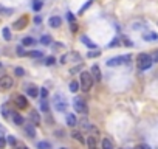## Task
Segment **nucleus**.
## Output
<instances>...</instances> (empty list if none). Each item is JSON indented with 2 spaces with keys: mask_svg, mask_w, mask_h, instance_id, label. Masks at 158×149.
I'll return each mask as SVG.
<instances>
[{
  "mask_svg": "<svg viewBox=\"0 0 158 149\" xmlns=\"http://www.w3.org/2000/svg\"><path fill=\"white\" fill-rule=\"evenodd\" d=\"M137 61H138V69L140 70H147V69H150L152 64H153L152 59H150V56L146 55V53H141V55H138Z\"/></svg>",
  "mask_w": 158,
  "mask_h": 149,
  "instance_id": "obj_1",
  "label": "nucleus"
},
{
  "mask_svg": "<svg viewBox=\"0 0 158 149\" xmlns=\"http://www.w3.org/2000/svg\"><path fill=\"white\" fill-rule=\"evenodd\" d=\"M54 48H64V44H54Z\"/></svg>",
  "mask_w": 158,
  "mask_h": 149,
  "instance_id": "obj_42",
  "label": "nucleus"
},
{
  "mask_svg": "<svg viewBox=\"0 0 158 149\" xmlns=\"http://www.w3.org/2000/svg\"><path fill=\"white\" fill-rule=\"evenodd\" d=\"M150 59H152V62H158V50L153 53V56H150Z\"/></svg>",
  "mask_w": 158,
  "mask_h": 149,
  "instance_id": "obj_40",
  "label": "nucleus"
},
{
  "mask_svg": "<svg viewBox=\"0 0 158 149\" xmlns=\"http://www.w3.org/2000/svg\"><path fill=\"white\" fill-rule=\"evenodd\" d=\"M14 103H16V106L19 107V109H25V107L28 106V101H26V98L23 97V95H17V97L14 98Z\"/></svg>",
  "mask_w": 158,
  "mask_h": 149,
  "instance_id": "obj_8",
  "label": "nucleus"
},
{
  "mask_svg": "<svg viewBox=\"0 0 158 149\" xmlns=\"http://www.w3.org/2000/svg\"><path fill=\"white\" fill-rule=\"evenodd\" d=\"M30 118H31V121H33L34 124H39V123H41V115H39L37 112H31V113H30Z\"/></svg>",
  "mask_w": 158,
  "mask_h": 149,
  "instance_id": "obj_17",
  "label": "nucleus"
},
{
  "mask_svg": "<svg viewBox=\"0 0 158 149\" xmlns=\"http://www.w3.org/2000/svg\"><path fill=\"white\" fill-rule=\"evenodd\" d=\"M41 42H42L44 45H50V44H51V36H42Z\"/></svg>",
  "mask_w": 158,
  "mask_h": 149,
  "instance_id": "obj_26",
  "label": "nucleus"
},
{
  "mask_svg": "<svg viewBox=\"0 0 158 149\" xmlns=\"http://www.w3.org/2000/svg\"><path fill=\"white\" fill-rule=\"evenodd\" d=\"M6 143H8V144H12V146H14L17 141H16V138L12 137V135H9V137H6Z\"/></svg>",
  "mask_w": 158,
  "mask_h": 149,
  "instance_id": "obj_30",
  "label": "nucleus"
},
{
  "mask_svg": "<svg viewBox=\"0 0 158 149\" xmlns=\"http://www.w3.org/2000/svg\"><path fill=\"white\" fill-rule=\"evenodd\" d=\"M81 40H82V44H85L88 48H96V44H93V42H91V40H90L87 36H82V39H81Z\"/></svg>",
  "mask_w": 158,
  "mask_h": 149,
  "instance_id": "obj_18",
  "label": "nucleus"
},
{
  "mask_svg": "<svg viewBox=\"0 0 158 149\" xmlns=\"http://www.w3.org/2000/svg\"><path fill=\"white\" fill-rule=\"evenodd\" d=\"M28 95H30V97H33V98H36L37 95H39V90L36 87H28Z\"/></svg>",
  "mask_w": 158,
  "mask_h": 149,
  "instance_id": "obj_25",
  "label": "nucleus"
},
{
  "mask_svg": "<svg viewBox=\"0 0 158 149\" xmlns=\"http://www.w3.org/2000/svg\"><path fill=\"white\" fill-rule=\"evenodd\" d=\"M0 67H2V64H0Z\"/></svg>",
  "mask_w": 158,
  "mask_h": 149,
  "instance_id": "obj_44",
  "label": "nucleus"
},
{
  "mask_svg": "<svg viewBox=\"0 0 158 149\" xmlns=\"http://www.w3.org/2000/svg\"><path fill=\"white\" fill-rule=\"evenodd\" d=\"M14 73H16L17 76H23V75H25V70L22 69V67H17V69L14 70Z\"/></svg>",
  "mask_w": 158,
  "mask_h": 149,
  "instance_id": "obj_33",
  "label": "nucleus"
},
{
  "mask_svg": "<svg viewBox=\"0 0 158 149\" xmlns=\"http://www.w3.org/2000/svg\"><path fill=\"white\" fill-rule=\"evenodd\" d=\"M130 61V55H126V56H115L112 59L107 61V65L109 67H118V65H121V64H126Z\"/></svg>",
  "mask_w": 158,
  "mask_h": 149,
  "instance_id": "obj_5",
  "label": "nucleus"
},
{
  "mask_svg": "<svg viewBox=\"0 0 158 149\" xmlns=\"http://www.w3.org/2000/svg\"><path fill=\"white\" fill-rule=\"evenodd\" d=\"M2 34H3V37H5V40H11V30L8 28V26H5V28L2 30Z\"/></svg>",
  "mask_w": 158,
  "mask_h": 149,
  "instance_id": "obj_19",
  "label": "nucleus"
},
{
  "mask_svg": "<svg viewBox=\"0 0 158 149\" xmlns=\"http://www.w3.org/2000/svg\"><path fill=\"white\" fill-rule=\"evenodd\" d=\"M67 124H68L70 127H74V126L77 124V118H76L74 115H67Z\"/></svg>",
  "mask_w": 158,
  "mask_h": 149,
  "instance_id": "obj_15",
  "label": "nucleus"
},
{
  "mask_svg": "<svg viewBox=\"0 0 158 149\" xmlns=\"http://www.w3.org/2000/svg\"><path fill=\"white\" fill-rule=\"evenodd\" d=\"M93 87V78L88 72H81V89L84 92H88Z\"/></svg>",
  "mask_w": 158,
  "mask_h": 149,
  "instance_id": "obj_2",
  "label": "nucleus"
},
{
  "mask_svg": "<svg viewBox=\"0 0 158 149\" xmlns=\"http://www.w3.org/2000/svg\"><path fill=\"white\" fill-rule=\"evenodd\" d=\"M73 109L77 113H82V115L88 112V107H87V104H85V101L82 98H74L73 100Z\"/></svg>",
  "mask_w": 158,
  "mask_h": 149,
  "instance_id": "obj_4",
  "label": "nucleus"
},
{
  "mask_svg": "<svg viewBox=\"0 0 158 149\" xmlns=\"http://www.w3.org/2000/svg\"><path fill=\"white\" fill-rule=\"evenodd\" d=\"M99 55H101V51H99V50H95V48H91V51L87 53V56H88V58H98Z\"/></svg>",
  "mask_w": 158,
  "mask_h": 149,
  "instance_id": "obj_23",
  "label": "nucleus"
},
{
  "mask_svg": "<svg viewBox=\"0 0 158 149\" xmlns=\"http://www.w3.org/2000/svg\"><path fill=\"white\" fill-rule=\"evenodd\" d=\"M41 109H42L44 112H47V113H48V110H50V107H48V103H47V98H42V101H41Z\"/></svg>",
  "mask_w": 158,
  "mask_h": 149,
  "instance_id": "obj_22",
  "label": "nucleus"
},
{
  "mask_svg": "<svg viewBox=\"0 0 158 149\" xmlns=\"http://www.w3.org/2000/svg\"><path fill=\"white\" fill-rule=\"evenodd\" d=\"M11 117H12V121H14V124H17V126H22V124L25 123V121H23V117H20L17 112H12Z\"/></svg>",
  "mask_w": 158,
  "mask_h": 149,
  "instance_id": "obj_12",
  "label": "nucleus"
},
{
  "mask_svg": "<svg viewBox=\"0 0 158 149\" xmlns=\"http://www.w3.org/2000/svg\"><path fill=\"white\" fill-rule=\"evenodd\" d=\"M2 115H3L5 118H9V113H8V106H6V104H3V106H2Z\"/></svg>",
  "mask_w": 158,
  "mask_h": 149,
  "instance_id": "obj_29",
  "label": "nucleus"
},
{
  "mask_svg": "<svg viewBox=\"0 0 158 149\" xmlns=\"http://www.w3.org/2000/svg\"><path fill=\"white\" fill-rule=\"evenodd\" d=\"M82 67H84L82 64H81V65H77V67H74V69H71V73H76V72H81V70H82Z\"/></svg>",
  "mask_w": 158,
  "mask_h": 149,
  "instance_id": "obj_39",
  "label": "nucleus"
},
{
  "mask_svg": "<svg viewBox=\"0 0 158 149\" xmlns=\"http://www.w3.org/2000/svg\"><path fill=\"white\" fill-rule=\"evenodd\" d=\"M41 98H48V90H47L45 87L41 90Z\"/></svg>",
  "mask_w": 158,
  "mask_h": 149,
  "instance_id": "obj_36",
  "label": "nucleus"
},
{
  "mask_svg": "<svg viewBox=\"0 0 158 149\" xmlns=\"http://www.w3.org/2000/svg\"><path fill=\"white\" fill-rule=\"evenodd\" d=\"M23 126V130L26 132V135H28L30 138H34L36 137V127H34V124H22Z\"/></svg>",
  "mask_w": 158,
  "mask_h": 149,
  "instance_id": "obj_9",
  "label": "nucleus"
},
{
  "mask_svg": "<svg viewBox=\"0 0 158 149\" xmlns=\"http://www.w3.org/2000/svg\"><path fill=\"white\" fill-rule=\"evenodd\" d=\"M67 19H68V22L71 23V22H74V16L71 14V12H68V14H67Z\"/></svg>",
  "mask_w": 158,
  "mask_h": 149,
  "instance_id": "obj_41",
  "label": "nucleus"
},
{
  "mask_svg": "<svg viewBox=\"0 0 158 149\" xmlns=\"http://www.w3.org/2000/svg\"><path fill=\"white\" fill-rule=\"evenodd\" d=\"M144 40H147V42L158 40V34L156 33H146V34H144Z\"/></svg>",
  "mask_w": 158,
  "mask_h": 149,
  "instance_id": "obj_16",
  "label": "nucleus"
},
{
  "mask_svg": "<svg viewBox=\"0 0 158 149\" xmlns=\"http://www.w3.org/2000/svg\"><path fill=\"white\" fill-rule=\"evenodd\" d=\"M90 5H91V0H88V2H87V3H85V5L81 8V9H79V14H82V12H84V11H85V9L90 6Z\"/></svg>",
  "mask_w": 158,
  "mask_h": 149,
  "instance_id": "obj_34",
  "label": "nucleus"
},
{
  "mask_svg": "<svg viewBox=\"0 0 158 149\" xmlns=\"http://www.w3.org/2000/svg\"><path fill=\"white\" fill-rule=\"evenodd\" d=\"M41 8H42V2H41V0H37V2L33 3V9L34 11H41Z\"/></svg>",
  "mask_w": 158,
  "mask_h": 149,
  "instance_id": "obj_28",
  "label": "nucleus"
},
{
  "mask_svg": "<svg viewBox=\"0 0 158 149\" xmlns=\"http://www.w3.org/2000/svg\"><path fill=\"white\" fill-rule=\"evenodd\" d=\"M0 11H2L3 14H6V16H8V14H12V9H11V8H5L3 5H0Z\"/></svg>",
  "mask_w": 158,
  "mask_h": 149,
  "instance_id": "obj_27",
  "label": "nucleus"
},
{
  "mask_svg": "<svg viewBox=\"0 0 158 149\" xmlns=\"http://www.w3.org/2000/svg\"><path fill=\"white\" fill-rule=\"evenodd\" d=\"M54 62H56V59L53 58V56H48V58L45 59V64H47V65H53V64H54Z\"/></svg>",
  "mask_w": 158,
  "mask_h": 149,
  "instance_id": "obj_32",
  "label": "nucleus"
},
{
  "mask_svg": "<svg viewBox=\"0 0 158 149\" xmlns=\"http://www.w3.org/2000/svg\"><path fill=\"white\" fill-rule=\"evenodd\" d=\"M30 56H31V58H41V56H42V53H41V51H31V53H30Z\"/></svg>",
  "mask_w": 158,
  "mask_h": 149,
  "instance_id": "obj_35",
  "label": "nucleus"
},
{
  "mask_svg": "<svg viewBox=\"0 0 158 149\" xmlns=\"http://www.w3.org/2000/svg\"><path fill=\"white\" fill-rule=\"evenodd\" d=\"M90 75H91V78H93V81H98V83L101 81V70H99L98 65H93V67H91Z\"/></svg>",
  "mask_w": 158,
  "mask_h": 149,
  "instance_id": "obj_10",
  "label": "nucleus"
},
{
  "mask_svg": "<svg viewBox=\"0 0 158 149\" xmlns=\"http://www.w3.org/2000/svg\"><path fill=\"white\" fill-rule=\"evenodd\" d=\"M48 25L51 26V28H59V26L62 25V19L58 17V16H54V17H51V19L48 20Z\"/></svg>",
  "mask_w": 158,
  "mask_h": 149,
  "instance_id": "obj_11",
  "label": "nucleus"
},
{
  "mask_svg": "<svg viewBox=\"0 0 158 149\" xmlns=\"http://www.w3.org/2000/svg\"><path fill=\"white\" fill-rule=\"evenodd\" d=\"M17 55H19V56H23V55H25V50H23V47H22V45H20V47H17Z\"/></svg>",
  "mask_w": 158,
  "mask_h": 149,
  "instance_id": "obj_38",
  "label": "nucleus"
},
{
  "mask_svg": "<svg viewBox=\"0 0 158 149\" xmlns=\"http://www.w3.org/2000/svg\"><path fill=\"white\" fill-rule=\"evenodd\" d=\"M12 86H14V81H12V78L11 76H2L0 78V87L2 89H11Z\"/></svg>",
  "mask_w": 158,
  "mask_h": 149,
  "instance_id": "obj_7",
  "label": "nucleus"
},
{
  "mask_svg": "<svg viewBox=\"0 0 158 149\" xmlns=\"http://www.w3.org/2000/svg\"><path fill=\"white\" fill-rule=\"evenodd\" d=\"M85 144L90 147H95L96 146V135H90V137L85 138Z\"/></svg>",
  "mask_w": 158,
  "mask_h": 149,
  "instance_id": "obj_14",
  "label": "nucleus"
},
{
  "mask_svg": "<svg viewBox=\"0 0 158 149\" xmlns=\"http://www.w3.org/2000/svg\"><path fill=\"white\" fill-rule=\"evenodd\" d=\"M70 28H71L73 33H76V31H77V23H76V22H71V23H70Z\"/></svg>",
  "mask_w": 158,
  "mask_h": 149,
  "instance_id": "obj_37",
  "label": "nucleus"
},
{
  "mask_svg": "<svg viewBox=\"0 0 158 149\" xmlns=\"http://www.w3.org/2000/svg\"><path fill=\"white\" fill-rule=\"evenodd\" d=\"M71 137L76 140V141H79V143H81V144H85V138L82 137V134L81 132H77V130H74L73 134H71Z\"/></svg>",
  "mask_w": 158,
  "mask_h": 149,
  "instance_id": "obj_13",
  "label": "nucleus"
},
{
  "mask_svg": "<svg viewBox=\"0 0 158 149\" xmlns=\"http://www.w3.org/2000/svg\"><path fill=\"white\" fill-rule=\"evenodd\" d=\"M54 109L58 112H67L68 104H67V101H65V98L62 95H56L54 97Z\"/></svg>",
  "mask_w": 158,
  "mask_h": 149,
  "instance_id": "obj_3",
  "label": "nucleus"
},
{
  "mask_svg": "<svg viewBox=\"0 0 158 149\" xmlns=\"http://www.w3.org/2000/svg\"><path fill=\"white\" fill-rule=\"evenodd\" d=\"M37 147H41V149H50V143H47V141H41L37 144Z\"/></svg>",
  "mask_w": 158,
  "mask_h": 149,
  "instance_id": "obj_31",
  "label": "nucleus"
},
{
  "mask_svg": "<svg viewBox=\"0 0 158 149\" xmlns=\"http://www.w3.org/2000/svg\"><path fill=\"white\" fill-rule=\"evenodd\" d=\"M33 44H34V39L33 37H23V40H22V45L23 47H30Z\"/></svg>",
  "mask_w": 158,
  "mask_h": 149,
  "instance_id": "obj_20",
  "label": "nucleus"
},
{
  "mask_svg": "<svg viewBox=\"0 0 158 149\" xmlns=\"http://www.w3.org/2000/svg\"><path fill=\"white\" fill-rule=\"evenodd\" d=\"M102 147H104V149H112V147H113V143H112L109 138H105V140H102Z\"/></svg>",
  "mask_w": 158,
  "mask_h": 149,
  "instance_id": "obj_24",
  "label": "nucleus"
},
{
  "mask_svg": "<svg viewBox=\"0 0 158 149\" xmlns=\"http://www.w3.org/2000/svg\"><path fill=\"white\" fill-rule=\"evenodd\" d=\"M2 135H3V129H0V137H2Z\"/></svg>",
  "mask_w": 158,
  "mask_h": 149,
  "instance_id": "obj_43",
  "label": "nucleus"
},
{
  "mask_svg": "<svg viewBox=\"0 0 158 149\" xmlns=\"http://www.w3.org/2000/svg\"><path fill=\"white\" fill-rule=\"evenodd\" d=\"M70 92H73V93H76L77 90H79V84H77V81H71L70 83Z\"/></svg>",
  "mask_w": 158,
  "mask_h": 149,
  "instance_id": "obj_21",
  "label": "nucleus"
},
{
  "mask_svg": "<svg viewBox=\"0 0 158 149\" xmlns=\"http://www.w3.org/2000/svg\"><path fill=\"white\" fill-rule=\"evenodd\" d=\"M26 23H28V17H26V16H23V17L17 19L14 23H12V28H14V30H17V31H20V30H23L25 26H26Z\"/></svg>",
  "mask_w": 158,
  "mask_h": 149,
  "instance_id": "obj_6",
  "label": "nucleus"
}]
</instances>
